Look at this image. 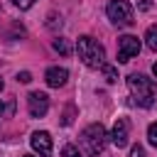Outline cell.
Here are the masks:
<instances>
[{"label":"cell","mask_w":157,"mask_h":157,"mask_svg":"<svg viewBox=\"0 0 157 157\" xmlns=\"http://www.w3.org/2000/svg\"><path fill=\"white\" fill-rule=\"evenodd\" d=\"M128 88H130V93H132V98H135V103L140 108L155 105V101H157V83L152 78H147L145 74H130L128 76Z\"/></svg>","instance_id":"1"},{"label":"cell","mask_w":157,"mask_h":157,"mask_svg":"<svg viewBox=\"0 0 157 157\" xmlns=\"http://www.w3.org/2000/svg\"><path fill=\"white\" fill-rule=\"evenodd\" d=\"M76 54H78V59H81L88 69H98V66H103V59H105V49H103V44H101L98 39L88 37V34L78 37V42H76Z\"/></svg>","instance_id":"2"},{"label":"cell","mask_w":157,"mask_h":157,"mask_svg":"<svg viewBox=\"0 0 157 157\" xmlns=\"http://www.w3.org/2000/svg\"><path fill=\"white\" fill-rule=\"evenodd\" d=\"M105 128L101 125V123H91L83 132H81V145L86 147V152L91 155V157H98L101 152H103V147H105Z\"/></svg>","instance_id":"3"},{"label":"cell","mask_w":157,"mask_h":157,"mask_svg":"<svg viewBox=\"0 0 157 157\" xmlns=\"http://www.w3.org/2000/svg\"><path fill=\"white\" fill-rule=\"evenodd\" d=\"M105 15L115 27H130L135 22V12L128 0H110L105 7Z\"/></svg>","instance_id":"4"},{"label":"cell","mask_w":157,"mask_h":157,"mask_svg":"<svg viewBox=\"0 0 157 157\" xmlns=\"http://www.w3.org/2000/svg\"><path fill=\"white\" fill-rule=\"evenodd\" d=\"M137 54H140V39L132 34H123L118 39V64H125Z\"/></svg>","instance_id":"5"},{"label":"cell","mask_w":157,"mask_h":157,"mask_svg":"<svg viewBox=\"0 0 157 157\" xmlns=\"http://www.w3.org/2000/svg\"><path fill=\"white\" fill-rule=\"evenodd\" d=\"M27 110L32 118H44L47 110H49V96L42 93V91H32L27 96Z\"/></svg>","instance_id":"6"},{"label":"cell","mask_w":157,"mask_h":157,"mask_svg":"<svg viewBox=\"0 0 157 157\" xmlns=\"http://www.w3.org/2000/svg\"><path fill=\"white\" fill-rule=\"evenodd\" d=\"M29 145H32V150H34L39 157H52V135H49L47 130H37V132H32Z\"/></svg>","instance_id":"7"},{"label":"cell","mask_w":157,"mask_h":157,"mask_svg":"<svg viewBox=\"0 0 157 157\" xmlns=\"http://www.w3.org/2000/svg\"><path fill=\"white\" fill-rule=\"evenodd\" d=\"M66 78H69V71H66L64 66H49L47 74H44V81H47L52 88H61V86L66 83Z\"/></svg>","instance_id":"8"},{"label":"cell","mask_w":157,"mask_h":157,"mask_svg":"<svg viewBox=\"0 0 157 157\" xmlns=\"http://www.w3.org/2000/svg\"><path fill=\"white\" fill-rule=\"evenodd\" d=\"M110 142L115 147H125L128 145V120L125 118H118L113 130H110Z\"/></svg>","instance_id":"9"},{"label":"cell","mask_w":157,"mask_h":157,"mask_svg":"<svg viewBox=\"0 0 157 157\" xmlns=\"http://www.w3.org/2000/svg\"><path fill=\"white\" fill-rule=\"evenodd\" d=\"M145 42L152 52H157V25H150L147 32H145Z\"/></svg>","instance_id":"10"},{"label":"cell","mask_w":157,"mask_h":157,"mask_svg":"<svg viewBox=\"0 0 157 157\" xmlns=\"http://www.w3.org/2000/svg\"><path fill=\"white\" fill-rule=\"evenodd\" d=\"M103 76H105L108 83H115V81H118V69L110 66V64H103Z\"/></svg>","instance_id":"11"},{"label":"cell","mask_w":157,"mask_h":157,"mask_svg":"<svg viewBox=\"0 0 157 157\" xmlns=\"http://www.w3.org/2000/svg\"><path fill=\"white\" fill-rule=\"evenodd\" d=\"M54 49H56L59 54H64V56H66V54L71 52V47H69V42H66V39H61V37H59V39H54Z\"/></svg>","instance_id":"12"},{"label":"cell","mask_w":157,"mask_h":157,"mask_svg":"<svg viewBox=\"0 0 157 157\" xmlns=\"http://www.w3.org/2000/svg\"><path fill=\"white\" fill-rule=\"evenodd\" d=\"M61 157H83V155L78 152V147H76V145H64Z\"/></svg>","instance_id":"13"},{"label":"cell","mask_w":157,"mask_h":157,"mask_svg":"<svg viewBox=\"0 0 157 157\" xmlns=\"http://www.w3.org/2000/svg\"><path fill=\"white\" fill-rule=\"evenodd\" d=\"M147 140H150L152 147H157V123H150V128H147Z\"/></svg>","instance_id":"14"},{"label":"cell","mask_w":157,"mask_h":157,"mask_svg":"<svg viewBox=\"0 0 157 157\" xmlns=\"http://www.w3.org/2000/svg\"><path fill=\"white\" fill-rule=\"evenodd\" d=\"M12 2H15L20 10H29V7L34 5V0H12Z\"/></svg>","instance_id":"15"},{"label":"cell","mask_w":157,"mask_h":157,"mask_svg":"<svg viewBox=\"0 0 157 157\" xmlns=\"http://www.w3.org/2000/svg\"><path fill=\"white\" fill-rule=\"evenodd\" d=\"M17 81H20V83H29V81H32V74H29V71H20V74H17Z\"/></svg>","instance_id":"16"},{"label":"cell","mask_w":157,"mask_h":157,"mask_svg":"<svg viewBox=\"0 0 157 157\" xmlns=\"http://www.w3.org/2000/svg\"><path fill=\"white\" fill-rule=\"evenodd\" d=\"M130 157H145V150H142L140 145H135V147L130 150Z\"/></svg>","instance_id":"17"},{"label":"cell","mask_w":157,"mask_h":157,"mask_svg":"<svg viewBox=\"0 0 157 157\" xmlns=\"http://www.w3.org/2000/svg\"><path fill=\"white\" fill-rule=\"evenodd\" d=\"M137 7L140 10H150L152 7V0H137Z\"/></svg>","instance_id":"18"},{"label":"cell","mask_w":157,"mask_h":157,"mask_svg":"<svg viewBox=\"0 0 157 157\" xmlns=\"http://www.w3.org/2000/svg\"><path fill=\"white\" fill-rule=\"evenodd\" d=\"M152 74H155V78H157V61L152 64Z\"/></svg>","instance_id":"19"},{"label":"cell","mask_w":157,"mask_h":157,"mask_svg":"<svg viewBox=\"0 0 157 157\" xmlns=\"http://www.w3.org/2000/svg\"><path fill=\"white\" fill-rule=\"evenodd\" d=\"M2 88H5V83H2V78H0V91H2Z\"/></svg>","instance_id":"20"},{"label":"cell","mask_w":157,"mask_h":157,"mask_svg":"<svg viewBox=\"0 0 157 157\" xmlns=\"http://www.w3.org/2000/svg\"><path fill=\"white\" fill-rule=\"evenodd\" d=\"M0 115H2V101H0Z\"/></svg>","instance_id":"21"},{"label":"cell","mask_w":157,"mask_h":157,"mask_svg":"<svg viewBox=\"0 0 157 157\" xmlns=\"http://www.w3.org/2000/svg\"><path fill=\"white\" fill-rule=\"evenodd\" d=\"M22 157H32V155H22Z\"/></svg>","instance_id":"22"}]
</instances>
